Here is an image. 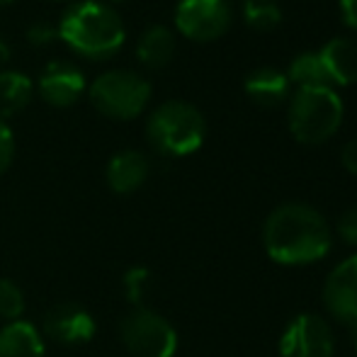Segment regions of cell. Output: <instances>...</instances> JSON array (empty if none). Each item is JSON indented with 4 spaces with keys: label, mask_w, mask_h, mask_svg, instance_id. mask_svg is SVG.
I'll use <instances>...</instances> for the list:
<instances>
[{
    "label": "cell",
    "mask_w": 357,
    "mask_h": 357,
    "mask_svg": "<svg viewBox=\"0 0 357 357\" xmlns=\"http://www.w3.org/2000/svg\"><path fill=\"white\" fill-rule=\"evenodd\" d=\"M265 253L278 265L299 268L319 263L333 248V231L326 216L304 202L275 207L263 226Z\"/></svg>",
    "instance_id": "1"
},
{
    "label": "cell",
    "mask_w": 357,
    "mask_h": 357,
    "mask_svg": "<svg viewBox=\"0 0 357 357\" xmlns=\"http://www.w3.org/2000/svg\"><path fill=\"white\" fill-rule=\"evenodd\" d=\"M56 34L80 59L107 61L127 39V27L119 13L105 0H78L61 15Z\"/></svg>",
    "instance_id": "2"
},
{
    "label": "cell",
    "mask_w": 357,
    "mask_h": 357,
    "mask_svg": "<svg viewBox=\"0 0 357 357\" xmlns=\"http://www.w3.org/2000/svg\"><path fill=\"white\" fill-rule=\"evenodd\" d=\"M146 139L168 158L192 155L207 139V122L199 107L185 100L160 102L146 119Z\"/></svg>",
    "instance_id": "3"
},
{
    "label": "cell",
    "mask_w": 357,
    "mask_h": 357,
    "mask_svg": "<svg viewBox=\"0 0 357 357\" xmlns=\"http://www.w3.org/2000/svg\"><path fill=\"white\" fill-rule=\"evenodd\" d=\"M343 100L335 88H299L289 100L287 124L299 144L316 146L335 137L343 124Z\"/></svg>",
    "instance_id": "4"
},
{
    "label": "cell",
    "mask_w": 357,
    "mask_h": 357,
    "mask_svg": "<svg viewBox=\"0 0 357 357\" xmlns=\"http://www.w3.org/2000/svg\"><path fill=\"white\" fill-rule=\"evenodd\" d=\"M151 83L129 68H112L100 73L88 85V100L102 117L114 122H132L142 117L151 102Z\"/></svg>",
    "instance_id": "5"
},
{
    "label": "cell",
    "mask_w": 357,
    "mask_h": 357,
    "mask_svg": "<svg viewBox=\"0 0 357 357\" xmlns=\"http://www.w3.org/2000/svg\"><path fill=\"white\" fill-rule=\"evenodd\" d=\"M119 338L134 357H175L178 331L149 306H137L119 324Z\"/></svg>",
    "instance_id": "6"
},
{
    "label": "cell",
    "mask_w": 357,
    "mask_h": 357,
    "mask_svg": "<svg viewBox=\"0 0 357 357\" xmlns=\"http://www.w3.org/2000/svg\"><path fill=\"white\" fill-rule=\"evenodd\" d=\"M335 335L319 314H296L280 335V357H333Z\"/></svg>",
    "instance_id": "7"
},
{
    "label": "cell",
    "mask_w": 357,
    "mask_h": 357,
    "mask_svg": "<svg viewBox=\"0 0 357 357\" xmlns=\"http://www.w3.org/2000/svg\"><path fill=\"white\" fill-rule=\"evenodd\" d=\"M229 0H180L175 5V29L192 42H214L231 27Z\"/></svg>",
    "instance_id": "8"
},
{
    "label": "cell",
    "mask_w": 357,
    "mask_h": 357,
    "mask_svg": "<svg viewBox=\"0 0 357 357\" xmlns=\"http://www.w3.org/2000/svg\"><path fill=\"white\" fill-rule=\"evenodd\" d=\"M324 306L350 335L357 333V253L328 273L324 282Z\"/></svg>",
    "instance_id": "9"
},
{
    "label": "cell",
    "mask_w": 357,
    "mask_h": 357,
    "mask_svg": "<svg viewBox=\"0 0 357 357\" xmlns=\"http://www.w3.org/2000/svg\"><path fill=\"white\" fill-rule=\"evenodd\" d=\"M95 331H98V324H95L93 314L73 301L56 304L47 311L42 321V333L54 343L68 345V348L90 343L95 338Z\"/></svg>",
    "instance_id": "10"
},
{
    "label": "cell",
    "mask_w": 357,
    "mask_h": 357,
    "mask_svg": "<svg viewBox=\"0 0 357 357\" xmlns=\"http://www.w3.org/2000/svg\"><path fill=\"white\" fill-rule=\"evenodd\" d=\"M34 93L49 107L66 109L73 107L88 93V83H85V75L78 66L68 61H52L39 73L37 83H34Z\"/></svg>",
    "instance_id": "11"
},
{
    "label": "cell",
    "mask_w": 357,
    "mask_h": 357,
    "mask_svg": "<svg viewBox=\"0 0 357 357\" xmlns=\"http://www.w3.org/2000/svg\"><path fill=\"white\" fill-rule=\"evenodd\" d=\"M151 173V163L142 151H119L117 155H112L105 170V178L112 192L117 195H132L149 180Z\"/></svg>",
    "instance_id": "12"
},
{
    "label": "cell",
    "mask_w": 357,
    "mask_h": 357,
    "mask_svg": "<svg viewBox=\"0 0 357 357\" xmlns=\"http://www.w3.org/2000/svg\"><path fill=\"white\" fill-rule=\"evenodd\" d=\"M319 59L333 85H353L357 80V42L348 37H335L321 47Z\"/></svg>",
    "instance_id": "13"
},
{
    "label": "cell",
    "mask_w": 357,
    "mask_h": 357,
    "mask_svg": "<svg viewBox=\"0 0 357 357\" xmlns=\"http://www.w3.org/2000/svg\"><path fill=\"white\" fill-rule=\"evenodd\" d=\"M47 345L39 328L29 321H13L0 328V357H44Z\"/></svg>",
    "instance_id": "14"
},
{
    "label": "cell",
    "mask_w": 357,
    "mask_h": 357,
    "mask_svg": "<svg viewBox=\"0 0 357 357\" xmlns=\"http://www.w3.org/2000/svg\"><path fill=\"white\" fill-rule=\"evenodd\" d=\"M243 88H245V93H248V98L255 100L258 105L275 107V105L284 102V100L289 98L291 83L284 71L273 68V66H263L248 73V78L243 80Z\"/></svg>",
    "instance_id": "15"
},
{
    "label": "cell",
    "mask_w": 357,
    "mask_h": 357,
    "mask_svg": "<svg viewBox=\"0 0 357 357\" xmlns=\"http://www.w3.org/2000/svg\"><path fill=\"white\" fill-rule=\"evenodd\" d=\"M175 54V34L165 24H151L149 29H144V34L139 37L137 44V59L144 68L149 71H158L165 68L173 61Z\"/></svg>",
    "instance_id": "16"
},
{
    "label": "cell",
    "mask_w": 357,
    "mask_h": 357,
    "mask_svg": "<svg viewBox=\"0 0 357 357\" xmlns=\"http://www.w3.org/2000/svg\"><path fill=\"white\" fill-rule=\"evenodd\" d=\"M34 95V83L29 75L20 71H0V119L8 122L29 105Z\"/></svg>",
    "instance_id": "17"
},
{
    "label": "cell",
    "mask_w": 357,
    "mask_h": 357,
    "mask_svg": "<svg viewBox=\"0 0 357 357\" xmlns=\"http://www.w3.org/2000/svg\"><path fill=\"white\" fill-rule=\"evenodd\" d=\"M287 78L289 83L299 85V88H321V85H333L328 83L326 68L319 59V52H301L291 59L289 68H287Z\"/></svg>",
    "instance_id": "18"
},
{
    "label": "cell",
    "mask_w": 357,
    "mask_h": 357,
    "mask_svg": "<svg viewBox=\"0 0 357 357\" xmlns=\"http://www.w3.org/2000/svg\"><path fill=\"white\" fill-rule=\"evenodd\" d=\"M241 15L243 22L255 32H270L282 22V8L278 0H243Z\"/></svg>",
    "instance_id": "19"
},
{
    "label": "cell",
    "mask_w": 357,
    "mask_h": 357,
    "mask_svg": "<svg viewBox=\"0 0 357 357\" xmlns=\"http://www.w3.org/2000/svg\"><path fill=\"white\" fill-rule=\"evenodd\" d=\"M24 291L17 282L8 278H0V321L3 324H13L20 321L24 314Z\"/></svg>",
    "instance_id": "20"
},
{
    "label": "cell",
    "mask_w": 357,
    "mask_h": 357,
    "mask_svg": "<svg viewBox=\"0 0 357 357\" xmlns=\"http://www.w3.org/2000/svg\"><path fill=\"white\" fill-rule=\"evenodd\" d=\"M151 289V273L146 268H132L124 275V291H127L129 301L137 306H144V296Z\"/></svg>",
    "instance_id": "21"
},
{
    "label": "cell",
    "mask_w": 357,
    "mask_h": 357,
    "mask_svg": "<svg viewBox=\"0 0 357 357\" xmlns=\"http://www.w3.org/2000/svg\"><path fill=\"white\" fill-rule=\"evenodd\" d=\"M59 39V34H56V27L54 24H49V22H34V24H29V29H27V42L32 44L34 49H47L49 44H54Z\"/></svg>",
    "instance_id": "22"
},
{
    "label": "cell",
    "mask_w": 357,
    "mask_h": 357,
    "mask_svg": "<svg viewBox=\"0 0 357 357\" xmlns=\"http://www.w3.org/2000/svg\"><path fill=\"white\" fill-rule=\"evenodd\" d=\"M335 231H338V236L343 238V243L357 248V204L348 207L340 214L338 224H335Z\"/></svg>",
    "instance_id": "23"
},
{
    "label": "cell",
    "mask_w": 357,
    "mask_h": 357,
    "mask_svg": "<svg viewBox=\"0 0 357 357\" xmlns=\"http://www.w3.org/2000/svg\"><path fill=\"white\" fill-rule=\"evenodd\" d=\"M15 160V137L13 129L8 127V122L0 119V175H5L10 170Z\"/></svg>",
    "instance_id": "24"
},
{
    "label": "cell",
    "mask_w": 357,
    "mask_h": 357,
    "mask_svg": "<svg viewBox=\"0 0 357 357\" xmlns=\"http://www.w3.org/2000/svg\"><path fill=\"white\" fill-rule=\"evenodd\" d=\"M340 163H343V168L348 170L350 175H357V139L343 146V151H340Z\"/></svg>",
    "instance_id": "25"
},
{
    "label": "cell",
    "mask_w": 357,
    "mask_h": 357,
    "mask_svg": "<svg viewBox=\"0 0 357 357\" xmlns=\"http://www.w3.org/2000/svg\"><path fill=\"white\" fill-rule=\"evenodd\" d=\"M340 17L348 27L357 29V0H340Z\"/></svg>",
    "instance_id": "26"
},
{
    "label": "cell",
    "mask_w": 357,
    "mask_h": 357,
    "mask_svg": "<svg viewBox=\"0 0 357 357\" xmlns=\"http://www.w3.org/2000/svg\"><path fill=\"white\" fill-rule=\"evenodd\" d=\"M8 61H10V47L3 42V39H0V71H3V66Z\"/></svg>",
    "instance_id": "27"
},
{
    "label": "cell",
    "mask_w": 357,
    "mask_h": 357,
    "mask_svg": "<svg viewBox=\"0 0 357 357\" xmlns=\"http://www.w3.org/2000/svg\"><path fill=\"white\" fill-rule=\"evenodd\" d=\"M353 348H355V355H357V333H353Z\"/></svg>",
    "instance_id": "28"
},
{
    "label": "cell",
    "mask_w": 357,
    "mask_h": 357,
    "mask_svg": "<svg viewBox=\"0 0 357 357\" xmlns=\"http://www.w3.org/2000/svg\"><path fill=\"white\" fill-rule=\"evenodd\" d=\"M107 5H112V3H122V0H105Z\"/></svg>",
    "instance_id": "29"
},
{
    "label": "cell",
    "mask_w": 357,
    "mask_h": 357,
    "mask_svg": "<svg viewBox=\"0 0 357 357\" xmlns=\"http://www.w3.org/2000/svg\"><path fill=\"white\" fill-rule=\"evenodd\" d=\"M8 3H13V0H0V5H8Z\"/></svg>",
    "instance_id": "30"
}]
</instances>
